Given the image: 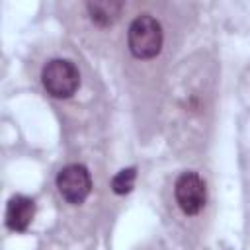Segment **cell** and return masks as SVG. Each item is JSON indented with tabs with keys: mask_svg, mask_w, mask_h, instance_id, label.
<instances>
[{
	"mask_svg": "<svg viewBox=\"0 0 250 250\" xmlns=\"http://www.w3.org/2000/svg\"><path fill=\"white\" fill-rule=\"evenodd\" d=\"M135 180H137V168L135 166L119 170L111 178V189H113V193H117V195L129 193L133 189V186H135Z\"/></svg>",
	"mask_w": 250,
	"mask_h": 250,
	"instance_id": "cell-7",
	"label": "cell"
},
{
	"mask_svg": "<svg viewBox=\"0 0 250 250\" xmlns=\"http://www.w3.org/2000/svg\"><path fill=\"white\" fill-rule=\"evenodd\" d=\"M35 217V201L25 195L10 197L6 205V227L14 232H23Z\"/></svg>",
	"mask_w": 250,
	"mask_h": 250,
	"instance_id": "cell-5",
	"label": "cell"
},
{
	"mask_svg": "<svg viewBox=\"0 0 250 250\" xmlns=\"http://www.w3.org/2000/svg\"><path fill=\"white\" fill-rule=\"evenodd\" d=\"M86 10L90 14V20L100 25V27H109L113 25L123 10L121 2H113V0H94L86 4Z\"/></svg>",
	"mask_w": 250,
	"mask_h": 250,
	"instance_id": "cell-6",
	"label": "cell"
},
{
	"mask_svg": "<svg viewBox=\"0 0 250 250\" xmlns=\"http://www.w3.org/2000/svg\"><path fill=\"white\" fill-rule=\"evenodd\" d=\"M57 189L72 205H80L92 191V176L82 164H68L57 174Z\"/></svg>",
	"mask_w": 250,
	"mask_h": 250,
	"instance_id": "cell-3",
	"label": "cell"
},
{
	"mask_svg": "<svg viewBox=\"0 0 250 250\" xmlns=\"http://www.w3.org/2000/svg\"><path fill=\"white\" fill-rule=\"evenodd\" d=\"M162 41H164L162 25L150 14H141L131 21L127 43H129V51L133 57L154 59L162 49Z\"/></svg>",
	"mask_w": 250,
	"mask_h": 250,
	"instance_id": "cell-1",
	"label": "cell"
},
{
	"mask_svg": "<svg viewBox=\"0 0 250 250\" xmlns=\"http://www.w3.org/2000/svg\"><path fill=\"white\" fill-rule=\"evenodd\" d=\"M176 201L186 215H197L205 207V182L195 172H184L174 186Z\"/></svg>",
	"mask_w": 250,
	"mask_h": 250,
	"instance_id": "cell-4",
	"label": "cell"
},
{
	"mask_svg": "<svg viewBox=\"0 0 250 250\" xmlns=\"http://www.w3.org/2000/svg\"><path fill=\"white\" fill-rule=\"evenodd\" d=\"M41 82L53 98L66 100L70 98L80 86V72L74 62L66 59H53L41 70Z\"/></svg>",
	"mask_w": 250,
	"mask_h": 250,
	"instance_id": "cell-2",
	"label": "cell"
}]
</instances>
